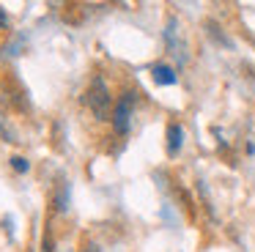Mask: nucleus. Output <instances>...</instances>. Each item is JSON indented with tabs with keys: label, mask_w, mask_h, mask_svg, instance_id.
I'll return each mask as SVG.
<instances>
[{
	"label": "nucleus",
	"mask_w": 255,
	"mask_h": 252,
	"mask_svg": "<svg viewBox=\"0 0 255 252\" xmlns=\"http://www.w3.org/2000/svg\"><path fill=\"white\" fill-rule=\"evenodd\" d=\"M85 104H88L91 113L99 121H110V115H113L110 107H116V104H113L110 88H107V82L102 80V77H94V82L88 85V91H85Z\"/></svg>",
	"instance_id": "f257e3e1"
},
{
	"label": "nucleus",
	"mask_w": 255,
	"mask_h": 252,
	"mask_svg": "<svg viewBox=\"0 0 255 252\" xmlns=\"http://www.w3.org/2000/svg\"><path fill=\"white\" fill-rule=\"evenodd\" d=\"M132 107H134V93H121V99L116 102L113 107V115H110V124L116 129V134H129L132 129Z\"/></svg>",
	"instance_id": "f03ea898"
},
{
	"label": "nucleus",
	"mask_w": 255,
	"mask_h": 252,
	"mask_svg": "<svg viewBox=\"0 0 255 252\" xmlns=\"http://www.w3.org/2000/svg\"><path fill=\"white\" fill-rule=\"evenodd\" d=\"M184 145V126L181 124H167V156H178Z\"/></svg>",
	"instance_id": "7ed1b4c3"
},
{
	"label": "nucleus",
	"mask_w": 255,
	"mask_h": 252,
	"mask_svg": "<svg viewBox=\"0 0 255 252\" xmlns=\"http://www.w3.org/2000/svg\"><path fill=\"white\" fill-rule=\"evenodd\" d=\"M151 77H154L156 85H176V82H178L176 69H173V66H167V63H156L154 69H151Z\"/></svg>",
	"instance_id": "20e7f679"
},
{
	"label": "nucleus",
	"mask_w": 255,
	"mask_h": 252,
	"mask_svg": "<svg viewBox=\"0 0 255 252\" xmlns=\"http://www.w3.org/2000/svg\"><path fill=\"white\" fill-rule=\"evenodd\" d=\"M55 208L58 211H69V181H61L58 186V195H55Z\"/></svg>",
	"instance_id": "39448f33"
},
{
	"label": "nucleus",
	"mask_w": 255,
	"mask_h": 252,
	"mask_svg": "<svg viewBox=\"0 0 255 252\" xmlns=\"http://www.w3.org/2000/svg\"><path fill=\"white\" fill-rule=\"evenodd\" d=\"M0 137H3L6 142H17V131H14V129H11V126H8L3 118H0Z\"/></svg>",
	"instance_id": "423d86ee"
},
{
	"label": "nucleus",
	"mask_w": 255,
	"mask_h": 252,
	"mask_svg": "<svg viewBox=\"0 0 255 252\" xmlns=\"http://www.w3.org/2000/svg\"><path fill=\"white\" fill-rule=\"evenodd\" d=\"M11 167L17 170V173H28L30 170V162L25 156H11Z\"/></svg>",
	"instance_id": "0eeeda50"
},
{
	"label": "nucleus",
	"mask_w": 255,
	"mask_h": 252,
	"mask_svg": "<svg viewBox=\"0 0 255 252\" xmlns=\"http://www.w3.org/2000/svg\"><path fill=\"white\" fill-rule=\"evenodd\" d=\"M41 252H52V239H50V236L44 239V247H41Z\"/></svg>",
	"instance_id": "6e6552de"
},
{
	"label": "nucleus",
	"mask_w": 255,
	"mask_h": 252,
	"mask_svg": "<svg viewBox=\"0 0 255 252\" xmlns=\"http://www.w3.org/2000/svg\"><path fill=\"white\" fill-rule=\"evenodd\" d=\"M85 252H99V250H96V247L91 244V247H85Z\"/></svg>",
	"instance_id": "1a4fd4ad"
},
{
	"label": "nucleus",
	"mask_w": 255,
	"mask_h": 252,
	"mask_svg": "<svg viewBox=\"0 0 255 252\" xmlns=\"http://www.w3.org/2000/svg\"><path fill=\"white\" fill-rule=\"evenodd\" d=\"M3 22H6V14H3V11H0V25H3Z\"/></svg>",
	"instance_id": "9d476101"
}]
</instances>
